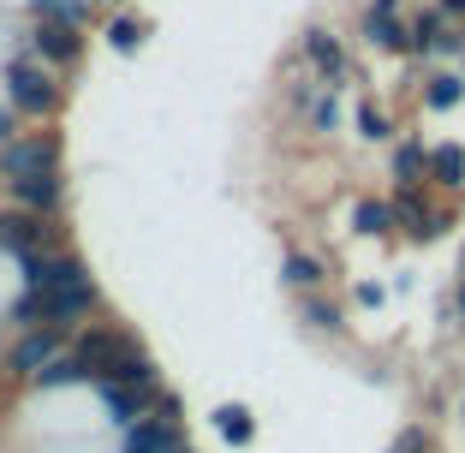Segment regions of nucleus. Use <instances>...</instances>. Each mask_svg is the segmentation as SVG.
<instances>
[{
	"mask_svg": "<svg viewBox=\"0 0 465 453\" xmlns=\"http://www.w3.org/2000/svg\"><path fill=\"white\" fill-rule=\"evenodd\" d=\"M96 310V281H72V287H54V292H36L25 287V299L13 304V322H25V329H66V322H78V316Z\"/></svg>",
	"mask_w": 465,
	"mask_h": 453,
	"instance_id": "obj_1",
	"label": "nucleus"
},
{
	"mask_svg": "<svg viewBox=\"0 0 465 453\" xmlns=\"http://www.w3.org/2000/svg\"><path fill=\"white\" fill-rule=\"evenodd\" d=\"M0 84H6V108H13V113H30V120L54 113V102H60L54 72L42 66V60H30V54H13V60H6Z\"/></svg>",
	"mask_w": 465,
	"mask_h": 453,
	"instance_id": "obj_2",
	"label": "nucleus"
},
{
	"mask_svg": "<svg viewBox=\"0 0 465 453\" xmlns=\"http://www.w3.org/2000/svg\"><path fill=\"white\" fill-rule=\"evenodd\" d=\"M60 167V138L54 132H30V138L0 143V179H18V173H54Z\"/></svg>",
	"mask_w": 465,
	"mask_h": 453,
	"instance_id": "obj_3",
	"label": "nucleus"
},
{
	"mask_svg": "<svg viewBox=\"0 0 465 453\" xmlns=\"http://www.w3.org/2000/svg\"><path fill=\"white\" fill-rule=\"evenodd\" d=\"M54 245V215H30V209H0V251L30 257V251Z\"/></svg>",
	"mask_w": 465,
	"mask_h": 453,
	"instance_id": "obj_4",
	"label": "nucleus"
},
{
	"mask_svg": "<svg viewBox=\"0 0 465 453\" xmlns=\"http://www.w3.org/2000/svg\"><path fill=\"white\" fill-rule=\"evenodd\" d=\"M30 54H36L42 66H78L84 60V30L60 25V18H36V30H30Z\"/></svg>",
	"mask_w": 465,
	"mask_h": 453,
	"instance_id": "obj_5",
	"label": "nucleus"
},
{
	"mask_svg": "<svg viewBox=\"0 0 465 453\" xmlns=\"http://www.w3.org/2000/svg\"><path fill=\"white\" fill-rule=\"evenodd\" d=\"M25 262V287H36V292H54V287H72V281H90V269H84L72 251H30V257H18Z\"/></svg>",
	"mask_w": 465,
	"mask_h": 453,
	"instance_id": "obj_6",
	"label": "nucleus"
},
{
	"mask_svg": "<svg viewBox=\"0 0 465 453\" xmlns=\"http://www.w3.org/2000/svg\"><path fill=\"white\" fill-rule=\"evenodd\" d=\"M6 197H13V209L54 215L60 197H66V185H60V167H54V173H18V179H6Z\"/></svg>",
	"mask_w": 465,
	"mask_h": 453,
	"instance_id": "obj_7",
	"label": "nucleus"
},
{
	"mask_svg": "<svg viewBox=\"0 0 465 453\" xmlns=\"http://www.w3.org/2000/svg\"><path fill=\"white\" fill-rule=\"evenodd\" d=\"M358 36H364L370 48H382V54L406 48V18H400V0H370L364 18H358Z\"/></svg>",
	"mask_w": 465,
	"mask_h": 453,
	"instance_id": "obj_8",
	"label": "nucleus"
},
{
	"mask_svg": "<svg viewBox=\"0 0 465 453\" xmlns=\"http://www.w3.org/2000/svg\"><path fill=\"white\" fill-rule=\"evenodd\" d=\"M394 227L406 239H441V233H448V215H430L424 197H418V185H400V197H394Z\"/></svg>",
	"mask_w": 465,
	"mask_h": 453,
	"instance_id": "obj_9",
	"label": "nucleus"
},
{
	"mask_svg": "<svg viewBox=\"0 0 465 453\" xmlns=\"http://www.w3.org/2000/svg\"><path fill=\"white\" fill-rule=\"evenodd\" d=\"M304 60H311V72L322 84L346 78V42L334 36V30H304Z\"/></svg>",
	"mask_w": 465,
	"mask_h": 453,
	"instance_id": "obj_10",
	"label": "nucleus"
},
{
	"mask_svg": "<svg viewBox=\"0 0 465 453\" xmlns=\"http://www.w3.org/2000/svg\"><path fill=\"white\" fill-rule=\"evenodd\" d=\"M102 399H108L114 424H137V418H143V406H155V388H143V382H114V376H102Z\"/></svg>",
	"mask_w": 465,
	"mask_h": 453,
	"instance_id": "obj_11",
	"label": "nucleus"
},
{
	"mask_svg": "<svg viewBox=\"0 0 465 453\" xmlns=\"http://www.w3.org/2000/svg\"><path fill=\"white\" fill-rule=\"evenodd\" d=\"M54 352H60V329H48V322H42V329H30L25 340L13 346V376H36Z\"/></svg>",
	"mask_w": 465,
	"mask_h": 453,
	"instance_id": "obj_12",
	"label": "nucleus"
},
{
	"mask_svg": "<svg viewBox=\"0 0 465 453\" xmlns=\"http://www.w3.org/2000/svg\"><path fill=\"white\" fill-rule=\"evenodd\" d=\"M179 424H162V418H137V424H125V453H167L179 448Z\"/></svg>",
	"mask_w": 465,
	"mask_h": 453,
	"instance_id": "obj_13",
	"label": "nucleus"
},
{
	"mask_svg": "<svg viewBox=\"0 0 465 453\" xmlns=\"http://www.w3.org/2000/svg\"><path fill=\"white\" fill-rule=\"evenodd\" d=\"M120 352H125V334H108V329H96V334H84V340H78V358H84V370H90V376H108L114 364H120Z\"/></svg>",
	"mask_w": 465,
	"mask_h": 453,
	"instance_id": "obj_14",
	"label": "nucleus"
},
{
	"mask_svg": "<svg viewBox=\"0 0 465 453\" xmlns=\"http://www.w3.org/2000/svg\"><path fill=\"white\" fill-rule=\"evenodd\" d=\"M430 179L448 185V192L465 185V150H460V143H436V150H430Z\"/></svg>",
	"mask_w": 465,
	"mask_h": 453,
	"instance_id": "obj_15",
	"label": "nucleus"
},
{
	"mask_svg": "<svg viewBox=\"0 0 465 453\" xmlns=\"http://www.w3.org/2000/svg\"><path fill=\"white\" fill-rule=\"evenodd\" d=\"M441 30H448V18H441L436 6H424V13H418V18L406 25V48H411V54H436Z\"/></svg>",
	"mask_w": 465,
	"mask_h": 453,
	"instance_id": "obj_16",
	"label": "nucleus"
},
{
	"mask_svg": "<svg viewBox=\"0 0 465 453\" xmlns=\"http://www.w3.org/2000/svg\"><path fill=\"white\" fill-rule=\"evenodd\" d=\"M84 376H90V370H84L78 352H54L36 376H30V382H42V388H72V382H84Z\"/></svg>",
	"mask_w": 465,
	"mask_h": 453,
	"instance_id": "obj_17",
	"label": "nucleus"
},
{
	"mask_svg": "<svg viewBox=\"0 0 465 453\" xmlns=\"http://www.w3.org/2000/svg\"><path fill=\"white\" fill-rule=\"evenodd\" d=\"M460 102H465V78L460 72H436V78L424 84V108L448 113V108H460Z\"/></svg>",
	"mask_w": 465,
	"mask_h": 453,
	"instance_id": "obj_18",
	"label": "nucleus"
},
{
	"mask_svg": "<svg viewBox=\"0 0 465 453\" xmlns=\"http://www.w3.org/2000/svg\"><path fill=\"white\" fill-rule=\"evenodd\" d=\"M281 275L292 281V287H322L329 281V269H322V257H311V251H287V262H281Z\"/></svg>",
	"mask_w": 465,
	"mask_h": 453,
	"instance_id": "obj_19",
	"label": "nucleus"
},
{
	"mask_svg": "<svg viewBox=\"0 0 465 453\" xmlns=\"http://www.w3.org/2000/svg\"><path fill=\"white\" fill-rule=\"evenodd\" d=\"M352 227L364 239H382V233H394V203H376V197H364V203L352 209Z\"/></svg>",
	"mask_w": 465,
	"mask_h": 453,
	"instance_id": "obj_20",
	"label": "nucleus"
},
{
	"mask_svg": "<svg viewBox=\"0 0 465 453\" xmlns=\"http://www.w3.org/2000/svg\"><path fill=\"white\" fill-rule=\"evenodd\" d=\"M215 429H221V441H232V448H245V441L257 436V424H251L245 406H221V412H215Z\"/></svg>",
	"mask_w": 465,
	"mask_h": 453,
	"instance_id": "obj_21",
	"label": "nucleus"
},
{
	"mask_svg": "<svg viewBox=\"0 0 465 453\" xmlns=\"http://www.w3.org/2000/svg\"><path fill=\"white\" fill-rule=\"evenodd\" d=\"M418 173H430V150L411 138V143L394 150V179H400V185H418Z\"/></svg>",
	"mask_w": 465,
	"mask_h": 453,
	"instance_id": "obj_22",
	"label": "nucleus"
},
{
	"mask_svg": "<svg viewBox=\"0 0 465 453\" xmlns=\"http://www.w3.org/2000/svg\"><path fill=\"white\" fill-rule=\"evenodd\" d=\"M30 13H36V18H60V25H78V30H84V18H90V0H30Z\"/></svg>",
	"mask_w": 465,
	"mask_h": 453,
	"instance_id": "obj_23",
	"label": "nucleus"
},
{
	"mask_svg": "<svg viewBox=\"0 0 465 453\" xmlns=\"http://www.w3.org/2000/svg\"><path fill=\"white\" fill-rule=\"evenodd\" d=\"M108 376H114V382H143V388H155V364L143 352H132V346L120 352V364H114Z\"/></svg>",
	"mask_w": 465,
	"mask_h": 453,
	"instance_id": "obj_24",
	"label": "nucleus"
},
{
	"mask_svg": "<svg viewBox=\"0 0 465 453\" xmlns=\"http://www.w3.org/2000/svg\"><path fill=\"white\" fill-rule=\"evenodd\" d=\"M143 36H150V25H143V18H132V13L108 25V48H120V54H137V42H143Z\"/></svg>",
	"mask_w": 465,
	"mask_h": 453,
	"instance_id": "obj_25",
	"label": "nucleus"
},
{
	"mask_svg": "<svg viewBox=\"0 0 465 453\" xmlns=\"http://www.w3.org/2000/svg\"><path fill=\"white\" fill-rule=\"evenodd\" d=\"M334 125H341V96H334V84H329V90L311 96V132H334Z\"/></svg>",
	"mask_w": 465,
	"mask_h": 453,
	"instance_id": "obj_26",
	"label": "nucleus"
},
{
	"mask_svg": "<svg viewBox=\"0 0 465 453\" xmlns=\"http://www.w3.org/2000/svg\"><path fill=\"white\" fill-rule=\"evenodd\" d=\"M358 138H370V143H382V138H394V120H388L376 102H364L358 108Z\"/></svg>",
	"mask_w": 465,
	"mask_h": 453,
	"instance_id": "obj_27",
	"label": "nucleus"
},
{
	"mask_svg": "<svg viewBox=\"0 0 465 453\" xmlns=\"http://www.w3.org/2000/svg\"><path fill=\"white\" fill-rule=\"evenodd\" d=\"M299 310H304V322H311V329H322V334H341V329H346L341 310H334V304H322V299H304Z\"/></svg>",
	"mask_w": 465,
	"mask_h": 453,
	"instance_id": "obj_28",
	"label": "nucleus"
},
{
	"mask_svg": "<svg viewBox=\"0 0 465 453\" xmlns=\"http://www.w3.org/2000/svg\"><path fill=\"white\" fill-rule=\"evenodd\" d=\"M388 453H430V436L411 424V429H400V436H394V448H388Z\"/></svg>",
	"mask_w": 465,
	"mask_h": 453,
	"instance_id": "obj_29",
	"label": "nucleus"
},
{
	"mask_svg": "<svg viewBox=\"0 0 465 453\" xmlns=\"http://www.w3.org/2000/svg\"><path fill=\"white\" fill-rule=\"evenodd\" d=\"M155 418H162V424H179V399L173 394H155Z\"/></svg>",
	"mask_w": 465,
	"mask_h": 453,
	"instance_id": "obj_30",
	"label": "nucleus"
},
{
	"mask_svg": "<svg viewBox=\"0 0 465 453\" xmlns=\"http://www.w3.org/2000/svg\"><path fill=\"white\" fill-rule=\"evenodd\" d=\"M436 13H441V18H460V25H465V0H436Z\"/></svg>",
	"mask_w": 465,
	"mask_h": 453,
	"instance_id": "obj_31",
	"label": "nucleus"
},
{
	"mask_svg": "<svg viewBox=\"0 0 465 453\" xmlns=\"http://www.w3.org/2000/svg\"><path fill=\"white\" fill-rule=\"evenodd\" d=\"M18 132H13V108H0V143H13Z\"/></svg>",
	"mask_w": 465,
	"mask_h": 453,
	"instance_id": "obj_32",
	"label": "nucleus"
},
{
	"mask_svg": "<svg viewBox=\"0 0 465 453\" xmlns=\"http://www.w3.org/2000/svg\"><path fill=\"white\" fill-rule=\"evenodd\" d=\"M460 310H465V287H460Z\"/></svg>",
	"mask_w": 465,
	"mask_h": 453,
	"instance_id": "obj_33",
	"label": "nucleus"
},
{
	"mask_svg": "<svg viewBox=\"0 0 465 453\" xmlns=\"http://www.w3.org/2000/svg\"><path fill=\"white\" fill-rule=\"evenodd\" d=\"M460 36H465V25H460ZM460 60H465V48H460Z\"/></svg>",
	"mask_w": 465,
	"mask_h": 453,
	"instance_id": "obj_34",
	"label": "nucleus"
},
{
	"mask_svg": "<svg viewBox=\"0 0 465 453\" xmlns=\"http://www.w3.org/2000/svg\"><path fill=\"white\" fill-rule=\"evenodd\" d=\"M460 418H465V399H460Z\"/></svg>",
	"mask_w": 465,
	"mask_h": 453,
	"instance_id": "obj_35",
	"label": "nucleus"
}]
</instances>
